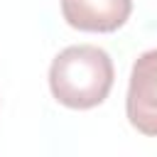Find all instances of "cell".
Returning a JSON list of instances; mask_svg holds the SVG:
<instances>
[{"label":"cell","mask_w":157,"mask_h":157,"mask_svg":"<svg viewBox=\"0 0 157 157\" xmlns=\"http://www.w3.org/2000/svg\"><path fill=\"white\" fill-rule=\"evenodd\" d=\"M113 59L96 44H71L61 49L49 66V91L56 103L71 110L101 105L113 88Z\"/></svg>","instance_id":"1"},{"label":"cell","mask_w":157,"mask_h":157,"mask_svg":"<svg viewBox=\"0 0 157 157\" xmlns=\"http://www.w3.org/2000/svg\"><path fill=\"white\" fill-rule=\"evenodd\" d=\"M125 115L137 132L157 137V49L140 54L132 64L125 96Z\"/></svg>","instance_id":"2"},{"label":"cell","mask_w":157,"mask_h":157,"mask_svg":"<svg viewBox=\"0 0 157 157\" xmlns=\"http://www.w3.org/2000/svg\"><path fill=\"white\" fill-rule=\"evenodd\" d=\"M132 12V0H61L69 27L81 32H115Z\"/></svg>","instance_id":"3"}]
</instances>
